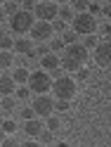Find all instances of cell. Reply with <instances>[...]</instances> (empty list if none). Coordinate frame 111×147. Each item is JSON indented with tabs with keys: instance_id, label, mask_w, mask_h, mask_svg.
<instances>
[{
	"instance_id": "cell-1",
	"label": "cell",
	"mask_w": 111,
	"mask_h": 147,
	"mask_svg": "<svg viewBox=\"0 0 111 147\" xmlns=\"http://www.w3.org/2000/svg\"><path fill=\"white\" fill-rule=\"evenodd\" d=\"M88 59H90V52L83 48L80 43H78V45H69V48L62 52V69H64V71L78 74Z\"/></svg>"
},
{
	"instance_id": "cell-2",
	"label": "cell",
	"mask_w": 111,
	"mask_h": 147,
	"mask_svg": "<svg viewBox=\"0 0 111 147\" xmlns=\"http://www.w3.org/2000/svg\"><path fill=\"white\" fill-rule=\"evenodd\" d=\"M33 24H35V14L26 12V10H19L14 17H10V31L12 33H31Z\"/></svg>"
},
{
	"instance_id": "cell-3",
	"label": "cell",
	"mask_w": 111,
	"mask_h": 147,
	"mask_svg": "<svg viewBox=\"0 0 111 147\" xmlns=\"http://www.w3.org/2000/svg\"><path fill=\"white\" fill-rule=\"evenodd\" d=\"M71 24H73V31H76L78 36H95V33H97V29H99L97 19H95V17H92L90 12L76 14Z\"/></svg>"
},
{
	"instance_id": "cell-4",
	"label": "cell",
	"mask_w": 111,
	"mask_h": 147,
	"mask_svg": "<svg viewBox=\"0 0 111 147\" xmlns=\"http://www.w3.org/2000/svg\"><path fill=\"white\" fill-rule=\"evenodd\" d=\"M52 93H54V100H73V95H76V81H73L71 76H62L52 83Z\"/></svg>"
},
{
	"instance_id": "cell-5",
	"label": "cell",
	"mask_w": 111,
	"mask_h": 147,
	"mask_svg": "<svg viewBox=\"0 0 111 147\" xmlns=\"http://www.w3.org/2000/svg\"><path fill=\"white\" fill-rule=\"evenodd\" d=\"M29 88L33 90V95H47V90H52V76L47 71H31Z\"/></svg>"
},
{
	"instance_id": "cell-6",
	"label": "cell",
	"mask_w": 111,
	"mask_h": 147,
	"mask_svg": "<svg viewBox=\"0 0 111 147\" xmlns=\"http://www.w3.org/2000/svg\"><path fill=\"white\" fill-rule=\"evenodd\" d=\"M33 112L38 119H50L54 112V97L50 95H33Z\"/></svg>"
},
{
	"instance_id": "cell-7",
	"label": "cell",
	"mask_w": 111,
	"mask_h": 147,
	"mask_svg": "<svg viewBox=\"0 0 111 147\" xmlns=\"http://www.w3.org/2000/svg\"><path fill=\"white\" fill-rule=\"evenodd\" d=\"M35 17H38V22H47L52 24L54 19L59 17V5L57 3H35Z\"/></svg>"
},
{
	"instance_id": "cell-8",
	"label": "cell",
	"mask_w": 111,
	"mask_h": 147,
	"mask_svg": "<svg viewBox=\"0 0 111 147\" xmlns=\"http://www.w3.org/2000/svg\"><path fill=\"white\" fill-rule=\"evenodd\" d=\"M52 36H54V29H52V24H47V22H35L33 29H31V40L38 43V45H43L45 40H50Z\"/></svg>"
},
{
	"instance_id": "cell-9",
	"label": "cell",
	"mask_w": 111,
	"mask_h": 147,
	"mask_svg": "<svg viewBox=\"0 0 111 147\" xmlns=\"http://www.w3.org/2000/svg\"><path fill=\"white\" fill-rule=\"evenodd\" d=\"M95 62L99 67H111V43L109 40H102L95 50Z\"/></svg>"
},
{
	"instance_id": "cell-10",
	"label": "cell",
	"mask_w": 111,
	"mask_h": 147,
	"mask_svg": "<svg viewBox=\"0 0 111 147\" xmlns=\"http://www.w3.org/2000/svg\"><path fill=\"white\" fill-rule=\"evenodd\" d=\"M17 88H19V86L14 83L12 74H3V76H0V95H3V97H12L17 93Z\"/></svg>"
},
{
	"instance_id": "cell-11",
	"label": "cell",
	"mask_w": 111,
	"mask_h": 147,
	"mask_svg": "<svg viewBox=\"0 0 111 147\" xmlns=\"http://www.w3.org/2000/svg\"><path fill=\"white\" fill-rule=\"evenodd\" d=\"M43 131H45V126H43V121H40V119H31V121H26V123H24V133L29 135L31 140H33V138L38 140Z\"/></svg>"
},
{
	"instance_id": "cell-12",
	"label": "cell",
	"mask_w": 111,
	"mask_h": 147,
	"mask_svg": "<svg viewBox=\"0 0 111 147\" xmlns=\"http://www.w3.org/2000/svg\"><path fill=\"white\" fill-rule=\"evenodd\" d=\"M40 67L47 71V74H54L57 69H62V59H59L54 52H50L47 57H43V59H40Z\"/></svg>"
},
{
	"instance_id": "cell-13",
	"label": "cell",
	"mask_w": 111,
	"mask_h": 147,
	"mask_svg": "<svg viewBox=\"0 0 111 147\" xmlns=\"http://www.w3.org/2000/svg\"><path fill=\"white\" fill-rule=\"evenodd\" d=\"M33 50H35V48H33V40H31V38H17V40H14V52H17V55H26V57H29Z\"/></svg>"
},
{
	"instance_id": "cell-14",
	"label": "cell",
	"mask_w": 111,
	"mask_h": 147,
	"mask_svg": "<svg viewBox=\"0 0 111 147\" xmlns=\"http://www.w3.org/2000/svg\"><path fill=\"white\" fill-rule=\"evenodd\" d=\"M12 78H14V83H17V86H26V83H29V78H31V71H29V69H24V67H19V69L12 74Z\"/></svg>"
},
{
	"instance_id": "cell-15",
	"label": "cell",
	"mask_w": 111,
	"mask_h": 147,
	"mask_svg": "<svg viewBox=\"0 0 111 147\" xmlns=\"http://www.w3.org/2000/svg\"><path fill=\"white\" fill-rule=\"evenodd\" d=\"M12 64H14V52L0 50V69H10Z\"/></svg>"
},
{
	"instance_id": "cell-16",
	"label": "cell",
	"mask_w": 111,
	"mask_h": 147,
	"mask_svg": "<svg viewBox=\"0 0 111 147\" xmlns=\"http://www.w3.org/2000/svg\"><path fill=\"white\" fill-rule=\"evenodd\" d=\"M19 10H21V5H19V3H14V0H7V3H3V12H5V14H10V17H14Z\"/></svg>"
},
{
	"instance_id": "cell-17",
	"label": "cell",
	"mask_w": 111,
	"mask_h": 147,
	"mask_svg": "<svg viewBox=\"0 0 111 147\" xmlns=\"http://www.w3.org/2000/svg\"><path fill=\"white\" fill-rule=\"evenodd\" d=\"M73 17H76V14H73V10H71V7H66V5H64V7H59V17H57V19H62L64 24H66V22H73Z\"/></svg>"
},
{
	"instance_id": "cell-18",
	"label": "cell",
	"mask_w": 111,
	"mask_h": 147,
	"mask_svg": "<svg viewBox=\"0 0 111 147\" xmlns=\"http://www.w3.org/2000/svg\"><path fill=\"white\" fill-rule=\"evenodd\" d=\"M38 142L45 147V145H54V133L52 131H47V128H45V131L40 133V138H38Z\"/></svg>"
},
{
	"instance_id": "cell-19",
	"label": "cell",
	"mask_w": 111,
	"mask_h": 147,
	"mask_svg": "<svg viewBox=\"0 0 111 147\" xmlns=\"http://www.w3.org/2000/svg\"><path fill=\"white\" fill-rule=\"evenodd\" d=\"M62 40H64L66 48H69V45H78V33L76 31H66V33L62 36Z\"/></svg>"
},
{
	"instance_id": "cell-20",
	"label": "cell",
	"mask_w": 111,
	"mask_h": 147,
	"mask_svg": "<svg viewBox=\"0 0 111 147\" xmlns=\"http://www.w3.org/2000/svg\"><path fill=\"white\" fill-rule=\"evenodd\" d=\"M0 50H5V52L14 50V40L10 38V36H0Z\"/></svg>"
},
{
	"instance_id": "cell-21",
	"label": "cell",
	"mask_w": 111,
	"mask_h": 147,
	"mask_svg": "<svg viewBox=\"0 0 111 147\" xmlns=\"http://www.w3.org/2000/svg\"><path fill=\"white\" fill-rule=\"evenodd\" d=\"M14 107H17L14 97H3L0 100V109H5V112H14Z\"/></svg>"
},
{
	"instance_id": "cell-22",
	"label": "cell",
	"mask_w": 111,
	"mask_h": 147,
	"mask_svg": "<svg viewBox=\"0 0 111 147\" xmlns=\"http://www.w3.org/2000/svg\"><path fill=\"white\" fill-rule=\"evenodd\" d=\"M97 45H99V38H97V33L95 36H85V43H83V48H85V50H97Z\"/></svg>"
},
{
	"instance_id": "cell-23",
	"label": "cell",
	"mask_w": 111,
	"mask_h": 147,
	"mask_svg": "<svg viewBox=\"0 0 111 147\" xmlns=\"http://www.w3.org/2000/svg\"><path fill=\"white\" fill-rule=\"evenodd\" d=\"M45 128H47V131H52V133H57L59 128H62V121H59V119H57V116L52 114V116L47 119V126H45Z\"/></svg>"
},
{
	"instance_id": "cell-24",
	"label": "cell",
	"mask_w": 111,
	"mask_h": 147,
	"mask_svg": "<svg viewBox=\"0 0 111 147\" xmlns=\"http://www.w3.org/2000/svg\"><path fill=\"white\" fill-rule=\"evenodd\" d=\"M3 131H5L7 135L17 133V121H14V119H5V123H3Z\"/></svg>"
},
{
	"instance_id": "cell-25",
	"label": "cell",
	"mask_w": 111,
	"mask_h": 147,
	"mask_svg": "<svg viewBox=\"0 0 111 147\" xmlns=\"http://www.w3.org/2000/svg\"><path fill=\"white\" fill-rule=\"evenodd\" d=\"M50 50L57 55V52H62V50H66V45H64V40L62 38H52V43H50Z\"/></svg>"
},
{
	"instance_id": "cell-26",
	"label": "cell",
	"mask_w": 111,
	"mask_h": 147,
	"mask_svg": "<svg viewBox=\"0 0 111 147\" xmlns=\"http://www.w3.org/2000/svg\"><path fill=\"white\" fill-rule=\"evenodd\" d=\"M19 114H21V119H24V121L38 119V116H35V112H33V107H21V109H19Z\"/></svg>"
},
{
	"instance_id": "cell-27",
	"label": "cell",
	"mask_w": 111,
	"mask_h": 147,
	"mask_svg": "<svg viewBox=\"0 0 111 147\" xmlns=\"http://www.w3.org/2000/svg\"><path fill=\"white\" fill-rule=\"evenodd\" d=\"M88 5L90 3H85V0H76L71 5V10H76V14H83V12H88Z\"/></svg>"
},
{
	"instance_id": "cell-28",
	"label": "cell",
	"mask_w": 111,
	"mask_h": 147,
	"mask_svg": "<svg viewBox=\"0 0 111 147\" xmlns=\"http://www.w3.org/2000/svg\"><path fill=\"white\" fill-rule=\"evenodd\" d=\"M14 95L19 97V100H29V97H31V88H29V86H19Z\"/></svg>"
},
{
	"instance_id": "cell-29",
	"label": "cell",
	"mask_w": 111,
	"mask_h": 147,
	"mask_svg": "<svg viewBox=\"0 0 111 147\" xmlns=\"http://www.w3.org/2000/svg\"><path fill=\"white\" fill-rule=\"evenodd\" d=\"M33 52H35V57H40V59H43V57H47V55H50L52 50L47 48V45H38V48H35Z\"/></svg>"
},
{
	"instance_id": "cell-30",
	"label": "cell",
	"mask_w": 111,
	"mask_h": 147,
	"mask_svg": "<svg viewBox=\"0 0 111 147\" xmlns=\"http://www.w3.org/2000/svg\"><path fill=\"white\" fill-rule=\"evenodd\" d=\"M52 29L57 31V33H66V24H64L62 19H54V22H52Z\"/></svg>"
},
{
	"instance_id": "cell-31",
	"label": "cell",
	"mask_w": 111,
	"mask_h": 147,
	"mask_svg": "<svg viewBox=\"0 0 111 147\" xmlns=\"http://www.w3.org/2000/svg\"><path fill=\"white\" fill-rule=\"evenodd\" d=\"M0 147H21V145L17 142V138H14V135H7V138H5V142L0 145Z\"/></svg>"
},
{
	"instance_id": "cell-32",
	"label": "cell",
	"mask_w": 111,
	"mask_h": 147,
	"mask_svg": "<svg viewBox=\"0 0 111 147\" xmlns=\"http://www.w3.org/2000/svg\"><path fill=\"white\" fill-rule=\"evenodd\" d=\"M54 109H57V112H66L69 102H66V100H54Z\"/></svg>"
},
{
	"instance_id": "cell-33",
	"label": "cell",
	"mask_w": 111,
	"mask_h": 147,
	"mask_svg": "<svg viewBox=\"0 0 111 147\" xmlns=\"http://www.w3.org/2000/svg\"><path fill=\"white\" fill-rule=\"evenodd\" d=\"M88 12H90L92 17L99 14V12H102V5H99V3H90V5H88Z\"/></svg>"
},
{
	"instance_id": "cell-34",
	"label": "cell",
	"mask_w": 111,
	"mask_h": 147,
	"mask_svg": "<svg viewBox=\"0 0 111 147\" xmlns=\"http://www.w3.org/2000/svg\"><path fill=\"white\" fill-rule=\"evenodd\" d=\"M76 78H78V81H88V78H90V71H88L85 67H83V69L76 74Z\"/></svg>"
},
{
	"instance_id": "cell-35",
	"label": "cell",
	"mask_w": 111,
	"mask_h": 147,
	"mask_svg": "<svg viewBox=\"0 0 111 147\" xmlns=\"http://www.w3.org/2000/svg\"><path fill=\"white\" fill-rule=\"evenodd\" d=\"M33 7H35V3H33V0H24V3H21V10H26V12H31Z\"/></svg>"
},
{
	"instance_id": "cell-36",
	"label": "cell",
	"mask_w": 111,
	"mask_h": 147,
	"mask_svg": "<svg viewBox=\"0 0 111 147\" xmlns=\"http://www.w3.org/2000/svg\"><path fill=\"white\" fill-rule=\"evenodd\" d=\"M102 14L111 19V3H104V5H102Z\"/></svg>"
},
{
	"instance_id": "cell-37",
	"label": "cell",
	"mask_w": 111,
	"mask_h": 147,
	"mask_svg": "<svg viewBox=\"0 0 111 147\" xmlns=\"http://www.w3.org/2000/svg\"><path fill=\"white\" fill-rule=\"evenodd\" d=\"M21 147H43L38 140H26V142H21Z\"/></svg>"
},
{
	"instance_id": "cell-38",
	"label": "cell",
	"mask_w": 111,
	"mask_h": 147,
	"mask_svg": "<svg viewBox=\"0 0 111 147\" xmlns=\"http://www.w3.org/2000/svg\"><path fill=\"white\" fill-rule=\"evenodd\" d=\"M5 138H7V133L3 131V128H0V145H3V142H5Z\"/></svg>"
},
{
	"instance_id": "cell-39",
	"label": "cell",
	"mask_w": 111,
	"mask_h": 147,
	"mask_svg": "<svg viewBox=\"0 0 111 147\" xmlns=\"http://www.w3.org/2000/svg\"><path fill=\"white\" fill-rule=\"evenodd\" d=\"M5 22V12H3V7H0V24Z\"/></svg>"
},
{
	"instance_id": "cell-40",
	"label": "cell",
	"mask_w": 111,
	"mask_h": 147,
	"mask_svg": "<svg viewBox=\"0 0 111 147\" xmlns=\"http://www.w3.org/2000/svg\"><path fill=\"white\" fill-rule=\"evenodd\" d=\"M57 147H69V142H64V140H62V142H57Z\"/></svg>"
},
{
	"instance_id": "cell-41",
	"label": "cell",
	"mask_w": 111,
	"mask_h": 147,
	"mask_svg": "<svg viewBox=\"0 0 111 147\" xmlns=\"http://www.w3.org/2000/svg\"><path fill=\"white\" fill-rule=\"evenodd\" d=\"M3 123H5V119H3V116H0V128H3Z\"/></svg>"
},
{
	"instance_id": "cell-42",
	"label": "cell",
	"mask_w": 111,
	"mask_h": 147,
	"mask_svg": "<svg viewBox=\"0 0 111 147\" xmlns=\"http://www.w3.org/2000/svg\"><path fill=\"white\" fill-rule=\"evenodd\" d=\"M45 147H57V145H45Z\"/></svg>"
}]
</instances>
